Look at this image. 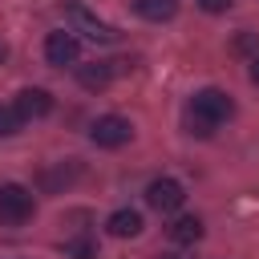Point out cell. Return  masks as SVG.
Segmentation results:
<instances>
[{
  "label": "cell",
  "instance_id": "8992f818",
  "mask_svg": "<svg viewBox=\"0 0 259 259\" xmlns=\"http://www.w3.org/2000/svg\"><path fill=\"white\" fill-rule=\"evenodd\" d=\"M182 198H186V190H182V182H174V178H154V182L146 186V202H150L158 214L178 210V206H182Z\"/></svg>",
  "mask_w": 259,
  "mask_h": 259
},
{
  "label": "cell",
  "instance_id": "52a82bcc",
  "mask_svg": "<svg viewBox=\"0 0 259 259\" xmlns=\"http://www.w3.org/2000/svg\"><path fill=\"white\" fill-rule=\"evenodd\" d=\"M12 105H16V113L24 121H36V117H45L53 109V97H49V89H20Z\"/></svg>",
  "mask_w": 259,
  "mask_h": 259
},
{
  "label": "cell",
  "instance_id": "2e32d148",
  "mask_svg": "<svg viewBox=\"0 0 259 259\" xmlns=\"http://www.w3.org/2000/svg\"><path fill=\"white\" fill-rule=\"evenodd\" d=\"M251 81H255V85H259V57H255V61H251Z\"/></svg>",
  "mask_w": 259,
  "mask_h": 259
},
{
  "label": "cell",
  "instance_id": "e0dca14e",
  "mask_svg": "<svg viewBox=\"0 0 259 259\" xmlns=\"http://www.w3.org/2000/svg\"><path fill=\"white\" fill-rule=\"evenodd\" d=\"M4 57H8V45H4V40H0V65H4Z\"/></svg>",
  "mask_w": 259,
  "mask_h": 259
},
{
  "label": "cell",
  "instance_id": "9a60e30c",
  "mask_svg": "<svg viewBox=\"0 0 259 259\" xmlns=\"http://www.w3.org/2000/svg\"><path fill=\"white\" fill-rule=\"evenodd\" d=\"M194 4H198L202 12H227V8L235 4V0H194Z\"/></svg>",
  "mask_w": 259,
  "mask_h": 259
},
{
  "label": "cell",
  "instance_id": "7a4b0ae2",
  "mask_svg": "<svg viewBox=\"0 0 259 259\" xmlns=\"http://www.w3.org/2000/svg\"><path fill=\"white\" fill-rule=\"evenodd\" d=\"M32 210H36V198H32L28 186H20V182H4L0 186V223L20 227L24 219H32Z\"/></svg>",
  "mask_w": 259,
  "mask_h": 259
},
{
  "label": "cell",
  "instance_id": "9c48e42d",
  "mask_svg": "<svg viewBox=\"0 0 259 259\" xmlns=\"http://www.w3.org/2000/svg\"><path fill=\"white\" fill-rule=\"evenodd\" d=\"M77 81L85 89H105L113 81V61H89V65H77Z\"/></svg>",
  "mask_w": 259,
  "mask_h": 259
},
{
  "label": "cell",
  "instance_id": "3957f363",
  "mask_svg": "<svg viewBox=\"0 0 259 259\" xmlns=\"http://www.w3.org/2000/svg\"><path fill=\"white\" fill-rule=\"evenodd\" d=\"M130 138H134V125H130L125 117H117V113H105V117H97V121L89 125V142L101 146V150H117V146H125Z\"/></svg>",
  "mask_w": 259,
  "mask_h": 259
},
{
  "label": "cell",
  "instance_id": "7c38bea8",
  "mask_svg": "<svg viewBox=\"0 0 259 259\" xmlns=\"http://www.w3.org/2000/svg\"><path fill=\"white\" fill-rule=\"evenodd\" d=\"M170 239H174L178 247H190V243H198V239H202V219H194V214H182V219H174V223H170Z\"/></svg>",
  "mask_w": 259,
  "mask_h": 259
},
{
  "label": "cell",
  "instance_id": "6da1fadb",
  "mask_svg": "<svg viewBox=\"0 0 259 259\" xmlns=\"http://www.w3.org/2000/svg\"><path fill=\"white\" fill-rule=\"evenodd\" d=\"M231 113H235V101H231L223 89H198V93L190 97L186 125H190V134H198V138H210L214 125H223Z\"/></svg>",
  "mask_w": 259,
  "mask_h": 259
},
{
  "label": "cell",
  "instance_id": "5bb4252c",
  "mask_svg": "<svg viewBox=\"0 0 259 259\" xmlns=\"http://www.w3.org/2000/svg\"><path fill=\"white\" fill-rule=\"evenodd\" d=\"M20 125H24V117L16 113V105H0V138L20 134Z\"/></svg>",
  "mask_w": 259,
  "mask_h": 259
},
{
  "label": "cell",
  "instance_id": "8fae6325",
  "mask_svg": "<svg viewBox=\"0 0 259 259\" xmlns=\"http://www.w3.org/2000/svg\"><path fill=\"white\" fill-rule=\"evenodd\" d=\"M134 12H138L142 20H154V24H162V20H174V12H178V0H134Z\"/></svg>",
  "mask_w": 259,
  "mask_h": 259
},
{
  "label": "cell",
  "instance_id": "277c9868",
  "mask_svg": "<svg viewBox=\"0 0 259 259\" xmlns=\"http://www.w3.org/2000/svg\"><path fill=\"white\" fill-rule=\"evenodd\" d=\"M69 20H73V28H77V32H85L93 45H113V40H117V28H113V24H105V20H97L85 4H69Z\"/></svg>",
  "mask_w": 259,
  "mask_h": 259
},
{
  "label": "cell",
  "instance_id": "5b68a950",
  "mask_svg": "<svg viewBox=\"0 0 259 259\" xmlns=\"http://www.w3.org/2000/svg\"><path fill=\"white\" fill-rule=\"evenodd\" d=\"M77 57H81V45H77V36L69 28H57V32L45 36V61L49 65L65 69V65H77Z\"/></svg>",
  "mask_w": 259,
  "mask_h": 259
},
{
  "label": "cell",
  "instance_id": "ba28073f",
  "mask_svg": "<svg viewBox=\"0 0 259 259\" xmlns=\"http://www.w3.org/2000/svg\"><path fill=\"white\" fill-rule=\"evenodd\" d=\"M77 174H81L77 158H65V162H57V166L40 170V186H45V190H65V186H73V182H77Z\"/></svg>",
  "mask_w": 259,
  "mask_h": 259
},
{
  "label": "cell",
  "instance_id": "4fadbf2b",
  "mask_svg": "<svg viewBox=\"0 0 259 259\" xmlns=\"http://www.w3.org/2000/svg\"><path fill=\"white\" fill-rule=\"evenodd\" d=\"M65 259H97V243L93 239H69L65 243Z\"/></svg>",
  "mask_w": 259,
  "mask_h": 259
},
{
  "label": "cell",
  "instance_id": "30bf717a",
  "mask_svg": "<svg viewBox=\"0 0 259 259\" xmlns=\"http://www.w3.org/2000/svg\"><path fill=\"white\" fill-rule=\"evenodd\" d=\"M105 231L113 239H134V235H142V214L138 210H113L105 219Z\"/></svg>",
  "mask_w": 259,
  "mask_h": 259
}]
</instances>
